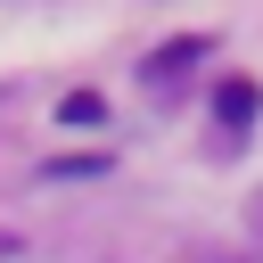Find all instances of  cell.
<instances>
[{
    "label": "cell",
    "instance_id": "cell-1",
    "mask_svg": "<svg viewBox=\"0 0 263 263\" xmlns=\"http://www.w3.org/2000/svg\"><path fill=\"white\" fill-rule=\"evenodd\" d=\"M255 107H263V99H255V82H222V90H214V115H222L230 132H247V123H255Z\"/></svg>",
    "mask_w": 263,
    "mask_h": 263
}]
</instances>
